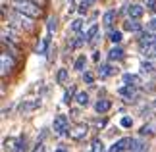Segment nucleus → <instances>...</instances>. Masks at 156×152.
Here are the masks:
<instances>
[{"label": "nucleus", "instance_id": "obj_26", "mask_svg": "<svg viewBox=\"0 0 156 152\" xmlns=\"http://www.w3.org/2000/svg\"><path fill=\"white\" fill-rule=\"evenodd\" d=\"M73 94H75V87H69L64 94V104H69V102L73 100Z\"/></svg>", "mask_w": 156, "mask_h": 152}, {"label": "nucleus", "instance_id": "obj_33", "mask_svg": "<svg viewBox=\"0 0 156 152\" xmlns=\"http://www.w3.org/2000/svg\"><path fill=\"white\" fill-rule=\"evenodd\" d=\"M94 2H97V0H83V4H81V8H79V12H81V14H85V10L89 8V6H93Z\"/></svg>", "mask_w": 156, "mask_h": 152}, {"label": "nucleus", "instance_id": "obj_34", "mask_svg": "<svg viewBox=\"0 0 156 152\" xmlns=\"http://www.w3.org/2000/svg\"><path fill=\"white\" fill-rule=\"evenodd\" d=\"M131 125H133V119L131 118H123L122 119V127H131Z\"/></svg>", "mask_w": 156, "mask_h": 152}, {"label": "nucleus", "instance_id": "obj_5", "mask_svg": "<svg viewBox=\"0 0 156 152\" xmlns=\"http://www.w3.org/2000/svg\"><path fill=\"white\" fill-rule=\"evenodd\" d=\"M131 141H133L131 137H123V139H119V141H116V143L112 144L110 152H125V150H129Z\"/></svg>", "mask_w": 156, "mask_h": 152}, {"label": "nucleus", "instance_id": "obj_2", "mask_svg": "<svg viewBox=\"0 0 156 152\" xmlns=\"http://www.w3.org/2000/svg\"><path fill=\"white\" fill-rule=\"evenodd\" d=\"M33 17H29L25 14H21V12L14 10V14L10 16V25L16 27V29H23V31H29V29H33Z\"/></svg>", "mask_w": 156, "mask_h": 152}, {"label": "nucleus", "instance_id": "obj_21", "mask_svg": "<svg viewBox=\"0 0 156 152\" xmlns=\"http://www.w3.org/2000/svg\"><path fill=\"white\" fill-rule=\"evenodd\" d=\"M91 148H93V152H106V148H104V143L100 141V139H94V141H93V144H91Z\"/></svg>", "mask_w": 156, "mask_h": 152}, {"label": "nucleus", "instance_id": "obj_27", "mask_svg": "<svg viewBox=\"0 0 156 152\" xmlns=\"http://www.w3.org/2000/svg\"><path fill=\"white\" fill-rule=\"evenodd\" d=\"M46 27H48V33L52 35V33L58 29V19H56V17H50V19H48V23H46Z\"/></svg>", "mask_w": 156, "mask_h": 152}, {"label": "nucleus", "instance_id": "obj_10", "mask_svg": "<svg viewBox=\"0 0 156 152\" xmlns=\"http://www.w3.org/2000/svg\"><path fill=\"white\" fill-rule=\"evenodd\" d=\"M154 42H156V35H152V33H143L139 37V46L141 48H145L148 44H154Z\"/></svg>", "mask_w": 156, "mask_h": 152}, {"label": "nucleus", "instance_id": "obj_18", "mask_svg": "<svg viewBox=\"0 0 156 152\" xmlns=\"http://www.w3.org/2000/svg\"><path fill=\"white\" fill-rule=\"evenodd\" d=\"M16 147H17V139H6L4 141V150H8V152H16Z\"/></svg>", "mask_w": 156, "mask_h": 152}, {"label": "nucleus", "instance_id": "obj_12", "mask_svg": "<svg viewBox=\"0 0 156 152\" xmlns=\"http://www.w3.org/2000/svg\"><path fill=\"white\" fill-rule=\"evenodd\" d=\"M122 81H123V85H131V87H137V85L141 83V79H139V75H135V73H123Z\"/></svg>", "mask_w": 156, "mask_h": 152}, {"label": "nucleus", "instance_id": "obj_40", "mask_svg": "<svg viewBox=\"0 0 156 152\" xmlns=\"http://www.w3.org/2000/svg\"><path fill=\"white\" fill-rule=\"evenodd\" d=\"M69 2H73V0H69Z\"/></svg>", "mask_w": 156, "mask_h": 152}, {"label": "nucleus", "instance_id": "obj_8", "mask_svg": "<svg viewBox=\"0 0 156 152\" xmlns=\"http://www.w3.org/2000/svg\"><path fill=\"white\" fill-rule=\"evenodd\" d=\"M14 65H16L14 58L8 56V52H2V75H8Z\"/></svg>", "mask_w": 156, "mask_h": 152}, {"label": "nucleus", "instance_id": "obj_15", "mask_svg": "<svg viewBox=\"0 0 156 152\" xmlns=\"http://www.w3.org/2000/svg\"><path fill=\"white\" fill-rule=\"evenodd\" d=\"M123 29H125V31H131V33H139V31H141V23L129 17V21L123 23Z\"/></svg>", "mask_w": 156, "mask_h": 152}, {"label": "nucleus", "instance_id": "obj_32", "mask_svg": "<svg viewBox=\"0 0 156 152\" xmlns=\"http://www.w3.org/2000/svg\"><path fill=\"white\" fill-rule=\"evenodd\" d=\"M27 147H25V139H17V147H16V152H25Z\"/></svg>", "mask_w": 156, "mask_h": 152}, {"label": "nucleus", "instance_id": "obj_19", "mask_svg": "<svg viewBox=\"0 0 156 152\" xmlns=\"http://www.w3.org/2000/svg\"><path fill=\"white\" fill-rule=\"evenodd\" d=\"M75 102H77L79 106H87V104H89V94H87V93H77V94H75Z\"/></svg>", "mask_w": 156, "mask_h": 152}, {"label": "nucleus", "instance_id": "obj_30", "mask_svg": "<svg viewBox=\"0 0 156 152\" xmlns=\"http://www.w3.org/2000/svg\"><path fill=\"white\" fill-rule=\"evenodd\" d=\"M141 69L145 71V73H152V71H154V65H152L151 62H143V64H141Z\"/></svg>", "mask_w": 156, "mask_h": 152}, {"label": "nucleus", "instance_id": "obj_35", "mask_svg": "<svg viewBox=\"0 0 156 152\" xmlns=\"http://www.w3.org/2000/svg\"><path fill=\"white\" fill-rule=\"evenodd\" d=\"M147 6H148V10H156V0H147Z\"/></svg>", "mask_w": 156, "mask_h": 152}, {"label": "nucleus", "instance_id": "obj_25", "mask_svg": "<svg viewBox=\"0 0 156 152\" xmlns=\"http://www.w3.org/2000/svg\"><path fill=\"white\" fill-rule=\"evenodd\" d=\"M85 64H87V58H85V56H79V58L75 60L73 68H75L77 71H83V69H85Z\"/></svg>", "mask_w": 156, "mask_h": 152}, {"label": "nucleus", "instance_id": "obj_1", "mask_svg": "<svg viewBox=\"0 0 156 152\" xmlns=\"http://www.w3.org/2000/svg\"><path fill=\"white\" fill-rule=\"evenodd\" d=\"M14 10L21 12V14H25V16H29V17H33V19L43 14L41 6H39V4H35V2H29V0H16Z\"/></svg>", "mask_w": 156, "mask_h": 152}, {"label": "nucleus", "instance_id": "obj_16", "mask_svg": "<svg viewBox=\"0 0 156 152\" xmlns=\"http://www.w3.org/2000/svg\"><path fill=\"white\" fill-rule=\"evenodd\" d=\"M122 58H123V50L119 46H114L112 50L108 52V60H112V62L114 60H122Z\"/></svg>", "mask_w": 156, "mask_h": 152}, {"label": "nucleus", "instance_id": "obj_38", "mask_svg": "<svg viewBox=\"0 0 156 152\" xmlns=\"http://www.w3.org/2000/svg\"><path fill=\"white\" fill-rule=\"evenodd\" d=\"M141 133H143V135H147V133H152V131H151V127H147V125H145V127L141 129Z\"/></svg>", "mask_w": 156, "mask_h": 152}, {"label": "nucleus", "instance_id": "obj_29", "mask_svg": "<svg viewBox=\"0 0 156 152\" xmlns=\"http://www.w3.org/2000/svg\"><path fill=\"white\" fill-rule=\"evenodd\" d=\"M110 41L114 42V44H118V42L122 41V33L119 31H110Z\"/></svg>", "mask_w": 156, "mask_h": 152}, {"label": "nucleus", "instance_id": "obj_17", "mask_svg": "<svg viewBox=\"0 0 156 152\" xmlns=\"http://www.w3.org/2000/svg\"><path fill=\"white\" fill-rule=\"evenodd\" d=\"M116 14H118L116 10H110V12H106V14H104V17H102V23H104V27H110V25H112V23H114V19H116Z\"/></svg>", "mask_w": 156, "mask_h": 152}, {"label": "nucleus", "instance_id": "obj_37", "mask_svg": "<svg viewBox=\"0 0 156 152\" xmlns=\"http://www.w3.org/2000/svg\"><path fill=\"white\" fill-rule=\"evenodd\" d=\"M33 152H44V144L43 143H37V147H35Z\"/></svg>", "mask_w": 156, "mask_h": 152}, {"label": "nucleus", "instance_id": "obj_20", "mask_svg": "<svg viewBox=\"0 0 156 152\" xmlns=\"http://www.w3.org/2000/svg\"><path fill=\"white\" fill-rule=\"evenodd\" d=\"M141 50H143V54H145L147 58H154L156 56V42H154V44L145 46V48H141Z\"/></svg>", "mask_w": 156, "mask_h": 152}, {"label": "nucleus", "instance_id": "obj_13", "mask_svg": "<svg viewBox=\"0 0 156 152\" xmlns=\"http://www.w3.org/2000/svg\"><path fill=\"white\" fill-rule=\"evenodd\" d=\"M112 108V102L110 100H106V98H102V100H98L97 104H94V110H97L98 114H106L108 110Z\"/></svg>", "mask_w": 156, "mask_h": 152}, {"label": "nucleus", "instance_id": "obj_22", "mask_svg": "<svg viewBox=\"0 0 156 152\" xmlns=\"http://www.w3.org/2000/svg\"><path fill=\"white\" fill-rule=\"evenodd\" d=\"M68 69H66V68H60L58 69V75H56V81L58 83H66V81H68Z\"/></svg>", "mask_w": 156, "mask_h": 152}, {"label": "nucleus", "instance_id": "obj_23", "mask_svg": "<svg viewBox=\"0 0 156 152\" xmlns=\"http://www.w3.org/2000/svg\"><path fill=\"white\" fill-rule=\"evenodd\" d=\"M129 150H131V152H141V150H145V144H143L141 141H137V139H133V141H131Z\"/></svg>", "mask_w": 156, "mask_h": 152}, {"label": "nucleus", "instance_id": "obj_24", "mask_svg": "<svg viewBox=\"0 0 156 152\" xmlns=\"http://www.w3.org/2000/svg\"><path fill=\"white\" fill-rule=\"evenodd\" d=\"M81 27H83V19H81V17L73 19V21H71V25H69V29H71L73 33H79V31H81Z\"/></svg>", "mask_w": 156, "mask_h": 152}, {"label": "nucleus", "instance_id": "obj_36", "mask_svg": "<svg viewBox=\"0 0 156 152\" xmlns=\"http://www.w3.org/2000/svg\"><path fill=\"white\" fill-rule=\"evenodd\" d=\"M148 29H151V31H156V17H152V19L148 21Z\"/></svg>", "mask_w": 156, "mask_h": 152}, {"label": "nucleus", "instance_id": "obj_4", "mask_svg": "<svg viewBox=\"0 0 156 152\" xmlns=\"http://www.w3.org/2000/svg\"><path fill=\"white\" fill-rule=\"evenodd\" d=\"M87 133H89V125L85 123H77L75 127H69V139L71 141H81V139H85L87 137Z\"/></svg>", "mask_w": 156, "mask_h": 152}, {"label": "nucleus", "instance_id": "obj_9", "mask_svg": "<svg viewBox=\"0 0 156 152\" xmlns=\"http://www.w3.org/2000/svg\"><path fill=\"white\" fill-rule=\"evenodd\" d=\"M143 14H145V8H143L141 4H131L127 8V16L131 17V19H139Z\"/></svg>", "mask_w": 156, "mask_h": 152}, {"label": "nucleus", "instance_id": "obj_28", "mask_svg": "<svg viewBox=\"0 0 156 152\" xmlns=\"http://www.w3.org/2000/svg\"><path fill=\"white\" fill-rule=\"evenodd\" d=\"M98 33V25H93V27H89V31L85 33V39L87 41H93V37Z\"/></svg>", "mask_w": 156, "mask_h": 152}, {"label": "nucleus", "instance_id": "obj_3", "mask_svg": "<svg viewBox=\"0 0 156 152\" xmlns=\"http://www.w3.org/2000/svg\"><path fill=\"white\" fill-rule=\"evenodd\" d=\"M52 129H54L56 135H66V133H69V118L66 114H58L56 118H54Z\"/></svg>", "mask_w": 156, "mask_h": 152}, {"label": "nucleus", "instance_id": "obj_6", "mask_svg": "<svg viewBox=\"0 0 156 152\" xmlns=\"http://www.w3.org/2000/svg\"><path fill=\"white\" fill-rule=\"evenodd\" d=\"M39 106H41V98H35V100H23L21 104L17 106V110H20L21 114H27V112L37 110Z\"/></svg>", "mask_w": 156, "mask_h": 152}, {"label": "nucleus", "instance_id": "obj_7", "mask_svg": "<svg viewBox=\"0 0 156 152\" xmlns=\"http://www.w3.org/2000/svg\"><path fill=\"white\" fill-rule=\"evenodd\" d=\"M118 93H119V96H123V100H127V102H133L137 98V90H135V87H131V85L122 87Z\"/></svg>", "mask_w": 156, "mask_h": 152}, {"label": "nucleus", "instance_id": "obj_39", "mask_svg": "<svg viewBox=\"0 0 156 152\" xmlns=\"http://www.w3.org/2000/svg\"><path fill=\"white\" fill-rule=\"evenodd\" d=\"M56 152H68V150H66V148H58Z\"/></svg>", "mask_w": 156, "mask_h": 152}, {"label": "nucleus", "instance_id": "obj_14", "mask_svg": "<svg viewBox=\"0 0 156 152\" xmlns=\"http://www.w3.org/2000/svg\"><path fill=\"white\" fill-rule=\"evenodd\" d=\"M48 46H50V33L46 35V37L41 41V44L37 46V54H41V56H44L46 52H48Z\"/></svg>", "mask_w": 156, "mask_h": 152}, {"label": "nucleus", "instance_id": "obj_31", "mask_svg": "<svg viewBox=\"0 0 156 152\" xmlns=\"http://www.w3.org/2000/svg\"><path fill=\"white\" fill-rule=\"evenodd\" d=\"M83 81H85L87 85H93L94 83V75L91 73V71H85V73H83Z\"/></svg>", "mask_w": 156, "mask_h": 152}, {"label": "nucleus", "instance_id": "obj_11", "mask_svg": "<svg viewBox=\"0 0 156 152\" xmlns=\"http://www.w3.org/2000/svg\"><path fill=\"white\" fill-rule=\"evenodd\" d=\"M118 71H119L118 68H114V65L104 64V65H100V68H98V75H100V77H110V75H116Z\"/></svg>", "mask_w": 156, "mask_h": 152}]
</instances>
